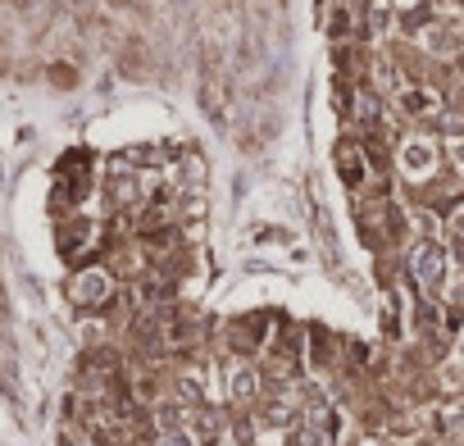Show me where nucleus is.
I'll return each instance as SVG.
<instances>
[{"mask_svg": "<svg viewBox=\"0 0 464 446\" xmlns=\"http://www.w3.org/2000/svg\"><path fill=\"white\" fill-rule=\"evenodd\" d=\"M101 296H110V278H101V274H82L78 283H73V301H101Z\"/></svg>", "mask_w": 464, "mask_h": 446, "instance_id": "nucleus-1", "label": "nucleus"}]
</instances>
